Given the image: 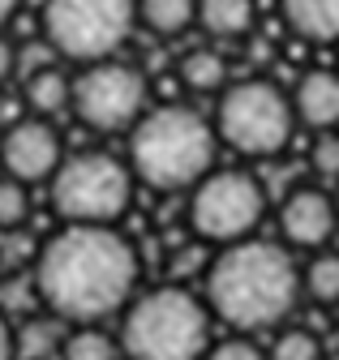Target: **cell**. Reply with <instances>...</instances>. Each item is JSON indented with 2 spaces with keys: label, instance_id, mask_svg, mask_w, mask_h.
Here are the masks:
<instances>
[{
  "label": "cell",
  "instance_id": "obj_9",
  "mask_svg": "<svg viewBox=\"0 0 339 360\" xmlns=\"http://www.w3.org/2000/svg\"><path fill=\"white\" fill-rule=\"evenodd\" d=\"M69 108L87 129L120 133V129H129L146 108V77L124 60H108V56L91 60L73 77Z\"/></svg>",
  "mask_w": 339,
  "mask_h": 360
},
{
  "label": "cell",
  "instance_id": "obj_25",
  "mask_svg": "<svg viewBox=\"0 0 339 360\" xmlns=\"http://www.w3.org/2000/svg\"><path fill=\"white\" fill-rule=\"evenodd\" d=\"M13 356H18V339H13L9 322L0 318V360H13Z\"/></svg>",
  "mask_w": 339,
  "mask_h": 360
},
{
  "label": "cell",
  "instance_id": "obj_10",
  "mask_svg": "<svg viewBox=\"0 0 339 360\" xmlns=\"http://www.w3.org/2000/svg\"><path fill=\"white\" fill-rule=\"evenodd\" d=\"M60 138L56 129L34 116V120H18L5 138H0V163H5V172L13 180H22V185H39V180H48L60 163Z\"/></svg>",
  "mask_w": 339,
  "mask_h": 360
},
{
  "label": "cell",
  "instance_id": "obj_8",
  "mask_svg": "<svg viewBox=\"0 0 339 360\" xmlns=\"http://www.w3.org/2000/svg\"><path fill=\"white\" fill-rule=\"evenodd\" d=\"M262 185L241 167H224V172H206L193 198H189V223L202 240H215V245H232L253 236L262 219Z\"/></svg>",
  "mask_w": 339,
  "mask_h": 360
},
{
  "label": "cell",
  "instance_id": "obj_5",
  "mask_svg": "<svg viewBox=\"0 0 339 360\" xmlns=\"http://www.w3.org/2000/svg\"><path fill=\"white\" fill-rule=\"evenodd\" d=\"M296 112L292 99L267 77H245L224 90L215 112V138L249 159H271L292 142Z\"/></svg>",
  "mask_w": 339,
  "mask_h": 360
},
{
  "label": "cell",
  "instance_id": "obj_6",
  "mask_svg": "<svg viewBox=\"0 0 339 360\" xmlns=\"http://www.w3.org/2000/svg\"><path fill=\"white\" fill-rule=\"evenodd\" d=\"M52 180V210L65 223H116L129 210L134 172L108 150H82L60 159Z\"/></svg>",
  "mask_w": 339,
  "mask_h": 360
},
{
  "label": "cell",
  "instance_id": "obj_24",
  "mask_svg": "<svg viewBox=\"0 0 339 360\" xmlns=\"http://www.w3.org/2000/svg\"><path fill=\"white\" fill-rule=\"evenodd\" d=\"M13 65H18V52H13V43L0 34V82H5L9 73H13Z\"/></svg>",
  "mask_w": 339,
  "mask_h": 360
},
{
  "label": "cell",
  "instance_id": "obj_1",
  "mask_svg": "<svg viewBox=\"0 0 339 360\" xmlns=\"http://www.w3.org/2000/svg\"><path fill=\"white\" fill-rule=\"evenodd\" d=\"M138 249L112 223H69L34 262V292L65 322H103L138 288Z\"/></svg>",
  "mask_w": 339,
  "mask_h": 360
},
{
  "label": "cell",
  "instance_id": "obj_27",
  "mask_svg": "<svg viewBox=\"0 0 339 360\" xmlns=\"http://www.w3.org/2000/svg\"><path fill=\"white\" fill-rule=\"evenodd\" d=\"M335 214H339V193H335Z\"/></svg>",
  "mask_w": 339,
  "mask_h": 360
},
{
  "label": "cell",
  "instance_id": "obj_11",
  "mask_svg": "<svg viewBox=\"0 0 339 360\" xmlns=\"http://www.w3.org/2000/svg\"><path fill=\"white\" fill-rule=\"evenodd\" d=\"M335 219H339L335 202L322 189H296V193H288V202L279 210V228L296 249H318L331 240Z\"/></svg>",
  "mask_w": 339,
  "mask_h": 360
},
{
  "label": "cell",
  "instance_id": "obj_3",
  "mask_svg": "<svg viewBox=\"0 0 339 360\" xmlns=\"http://www.w3.org/2000/svg\"><path fill=\"white\" fill-rule=\"evenodd\" d=\"M215 124H206L193 108L167 103L134 120L129 138V172L151 189L177 193L193 189L215 167Z\"/></svg>",
  "mask_w": 339,
  "mask_h": 360
},
{
  "label": "cell",
  "instance_id": "obj_26",
  "mask_svg": "<svg viewBox=\"0 0 339 360\" xmlns=\"http://www.w3.org/2000/svg\"><path fill=\"white\" fill-rule=\"evenodd\" d=\"M18 13V0H0V30L9 26V18Z\"/></svg>",
  "mask_w": 339,
  "mask_h": 360
},
{
  "label": "cell",
  "instance_id": "obj_4",
  "mask_svg": "<svg viewBox=\"0 0 339 360\" xmlns=\"http://www.w3.org/2000/svg\"><path fill=\"white\" fill-rule=\"evenodd\" d=\"M206 343V304L185 288H155L138 296L120 326V352L129 360H198Z\"/></svg>",
  "mask_w": 339,
  "mask_h": 360
},
{
  "label": "cell",
  "instance_id": "obj_21",
  "mask_svg": "<svg viewBox=\"0 0 339 360\" xmlns=\"http://www.w3.org/2000/svg\"><path fill=\"white\" fill-rule=\"evenodd\" d=\"M271 360H322V343L314 330H283L271 347Z\"/></svg>",
  "mask_w": 339,
  "mask_h": 360
},
{
  "label": "cell",
  "instance_id": "obj_22",
  "mask_svg": "<svg viewBox=\"0 0 339 360\" xmlns=\"http://www.w3.org/2000/svg\"><path fill=\"white\" fill-rule=\"evenodd\" d=\"M206 360H267V356H262V347L253 343V339L232 335V339H224V343L210 347V356H206Z\"/></svg>",
  "mask_w": 339,
  "mask_h": 360
},
{
  "label": "cell",
  "instance_id": "obj_20",
  "mask_svg": "<svg viewBox=\"0 0 339 360\" xmlns=\"http://www.w3.org/2000/svg\"><path fill=\"white\" fill-rule=\"evenodd\" d=\"M26 219H30V193L22 180L5 176L0 180V228H22Z\"/></svg>",
  "mask_w": 339,
  "mask_h": 360
},
{
  "label": "cell",
  "instance_id": "obj_14",
  "mask_svg": "<svg viewBox=\"0 0 339 360\" xmlns=\"http://www.w3.org/2000/svg\"><path fill=\"white\" fill-rule=\"evenodd\" d=\"M198 22L215 39H245L253 30V0H198Z\"/></svg>",
  "mask_w": 339,
  "mask_h": 360
},
{
  "label": "cell",
  "instance_id": "obj_13",
  "mask_svg": "<svg viewBox=\"0 0 339 360\" xmlns=\"http://www.w3.org/2000/svg\"><path fill=\"white\" fill-rule=\"evenodd\" d=\"M283 18L309 43H339V0H283Z\"/></svg>",
  "mask_w": 339,
  "mask_h": 360
},
{
  "label": "cell",
  "instance_id": "obj_12",
  "mask_svg": "<svg viewBox=\"0 0 339 360\" xmlns=\"http://www.w3.org/2000/svg\"><path fill=\"white\" fill-rule=\"evenodd\" d=\"M292 112H296V120H305L309 129H335L339 124V73L309 69L301 82H296Z\"/></svg>",
  "mask_w": 339,
  "mask_h": 360
},
{
  "label": "cell",
  "instance_id": "obj_16",
  "mask_svg": "<svg viewBox=\"0 0 339 360\" xmlns=\"http://www.w3.org/2000/svg\"><path fill=\"white\" fill-rule=\"evenodd\" d=\"M181 82L185 90H198V95H215V90L228 86V60L215 48H193L181 56Z\"/></svg>",
  "mask_w": 339,
  "mask_h": 360
},
{
  "label": "cell",
  "instance_id": "obj_17",
  "mask_svg": "<svg viewBox=\"0 0 339 360\" xmlns=\"http://www.w3.org/2000/svg\"><path fill=\"white\" fill-rule=\"evenodd\" d=\"M69 99H73V82H69L60 69H48V65H44V69L30 73V82H26V103H30L39 116L65 112Z\"/></svg>",
  "mask_w": 339,
  "mask_h": 360
},
{
  "label": "cell",
  "instance_id": "obj_15",
  "mask_svg": "<svg viewBox=\"0 0 339 360\" xmlns=\"http://www.w3.org/2000/svg\"><path fill=\"white\" fill-rule=\"evenodd\" d=\"M138 18L159 34V39H177L193 26L198 18V0H134Z\"/></svg>",
  "mask_w": 339,
  "mask_h": 360
},
{
  "label": "cell",
  "instance_id": "obj_18",
  "mask_svg": "<svg viewBox=\"0 0 339 360\" xmlns=\"http://www.w3.org/2000/svg\"><path fill=\"white\" fill-rule=\"evenodd\" d=\"M65 360H120V339H112L108 330H73L65 339Z\"/></svg>",
  "mask_w": 339,
  "mask_h": 360
},
{
  "label": "cell",
  "instance_id": "obj_23",
  "mask_svg": "<svg viewBox=\"0 0 339 360\" xmlns=\"http://www.w3.org/2000/svg\"><path fill=\"white\" fill-rule=\"evenodd\" d=\"M314 167L322 176H339V138L331 129H322V142L314 146Z\"/></svg>",
  "mask_w": 339,
  "mask_h": 360
},
{
  "label": "cell",
  "instance_id": "obj_19",
  "mask_svg": "<svg viewBox=\"0 0 339 360\" xmlns=\"http://www.w3.org/2000/svg\"><path fill=\"white\" fill-rule=\"evenodd\" d=\"M305 292L318 304H339V253H318L305 266Z\"/></svg>",
  "mask_w": 339,
  "mask_h": 360
},
{
  "label": "cell",
  "instance_id": "obj_2",
  "mask_svg": "<svg viewBox=\"0 0 339 360\" xmlns=\"http://www.w3.org/2000/svg\"><path fill=\"white\" fill-rule=\"evenodd\" d=\"M301 296V275L283 245L271 240H232L206 275V300L236 330H267L279 326L296 309Z\"/></svg>",
  "mask_w": 339,
  "mask_h": 360
},
{
  "label": "cell",
  "instance_id": "obj_7",
  "mask_svg": "<svg viewBox=\"0 0 339 360\" xmlns=\"http://www.w3.org/2000/svg\"><path fill=\"white\" fill-rule=\"evenodd\" d=\"M138 5L134 0H48L44 5V34L48 48L91 65L116 56V48L134 30Z\"/></svg>",
  "mask_w": 339,
  "mask_h": 360
}]
</instances>
